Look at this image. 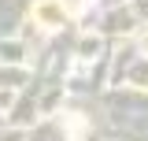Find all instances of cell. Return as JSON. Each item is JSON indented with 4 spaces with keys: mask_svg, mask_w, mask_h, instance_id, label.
I'll return each mask as SVG.
<instances>
[{
    "mask_svg": "<svg viewBox=\"0 0 148 141\" xmlns=\"http://www.w3.org/2000/svg\"><path fill=\"white\" fill-rule=\"evenodd\" d=\"M37 19H41L45 26H59V22H63V15H59V4H56V0H45V4L37 8Z\"/></svg>",
    "mask_w": 148,
    "mask_h": 141,
    "instance_id": "6da1fadb",
    "label": "cell"
}]
</instances>
